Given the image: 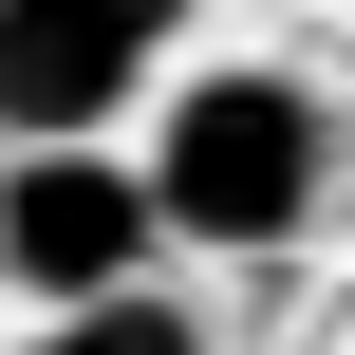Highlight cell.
<instances>
[{"instance_id":"obj_3","label":"cell","mask_w":355,"mask_h":355,"mask_svg":"<svg viewBox=\"0 0 355 355\" xmlns=\"http://www.w3.org/2000/svg\"><path fill=\"white\" fill-rule=\"evenodd\" d=\"M150 56L168 37H131L112 0H0V150L19 131H112L150 94Z\"/></svg>"},{"instance_id":"obj_1","label":"cell","mask_w":355,"mask_h":355,"mask_svg":"<svg viewBox=\"0 0 355 355\" xmlns=\"http://www.w3.org/2000/svg\"><path fill=\"white\" fill-rule=\"evenodd\" d=\"M131 187H150L168 243H206V262H281V243L318 225V187H337V94L281 75V56H225V75H187V94L150 112Z\"/></svg>"},{"instance_id":"obj_2","label":"cell","mask_w":355,"mask_h":355,"mask_svg":"<svg viewBox=\"0 0 355 355\" xmlns=\"http://www.w3.org/2000/svg\"><path fill=\"white\" fill-rule=\"evenodd\" d=\"M150 262H168V225H150L112 131H19L0 150V281L19 300H94V281H150Z\"/></svg>"},{"instance_id":"obj_4","label":"cell","mask_w":355,"mask_h":355,"mask_svg":"<svg viewBox=\"0 0 355 355\" xmlns=\"http://www.w3.org/2000/svg\"><path fill=\"white\" fill-rule=\"evenodd\" d=\"M19 355H206V318H187L168 281H94V300H37Z\"/></svg>"}]
</instances>
